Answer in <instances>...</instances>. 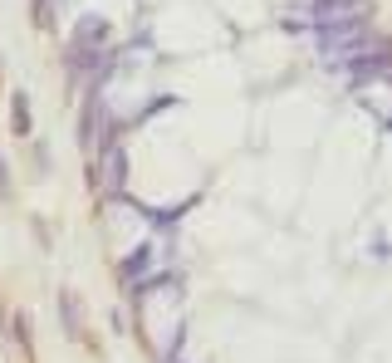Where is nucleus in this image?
<instances>
[{
    "instance_id": "f257e3e1",
    "label": "nucleus",
    "mask_w": 392,
    "mask_h": 363,
    "mask_svg": "<svg viewBox=\"0 0 392 363\" xmlns=\"http://www.w3.org/2000/svg\"><path fill=\"white\" fill-rule=\"evenodd\" d=\"M10 113H15V133H30V103H25V93L10 98Z\"/></svg>"
},
{
    "instance_id": "f03ea898",
    "label": "nucleus",
    "mask_w": 392,
    "mask_h": 363,
    "mask_svg": "<svg viewBox=\"0 0 392 363\" xmlns=\"http://www.w3.org/2000/svg\"><path fill=\"white\" fill-rule=\"evenodd\" d=\"M0 191H10V172H5V162H0Z\"/></svg>"
}]
</instances>
